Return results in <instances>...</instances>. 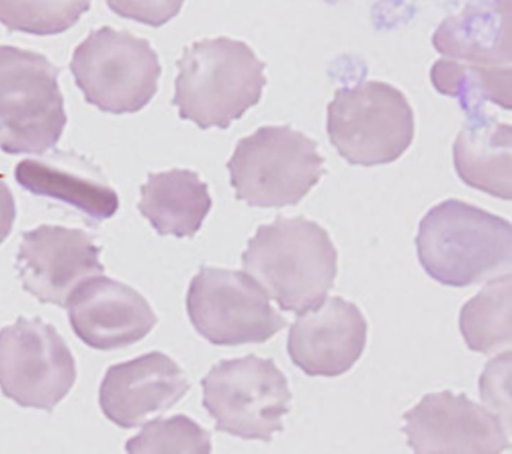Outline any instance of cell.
I'll use <instances>...</instances> for the list:
<instances>
[{"instance_id": "obj_1", "label": "cell", "mask_w": 512, "mask_h": 454, "mask_svg": "<svg viewBox=\"0 0 512 454\" xmlns=\"http://www.w3.org/2000/svg\"><path fill=\"white\" fill-rule=\"evenodd\" d=\"M242 265L281 310L300 315L319 305L333 288L337 250L316 222L278 215L248 240Z\"/></svg>"}, {"instance_id": "obj_2", "label": "cell", "mask_w": 512, "mask_h": 454, "mask_svg": "<svg viewBox=\"0 0 512 454\" xmlns=\"http://www.w3.org/2000/svg\"><path fill=\"white\" fill-rule=\"evenodd\" d=\"M415 245L429 277L442 285L466 287L510 271L512 226L474 205L447 199L421 219Z\"/></svg>"}, {"instance_id": "obj_3", "label": "cell", "mask_w": 512, "mask_h": 454, "mask_svg": "<svg viewBox=\"0 0 512 454\" xmlns=\"http://www.w3.org/2000/svg\"><path fill=\"white\" fill-rule=\"evenodd\" d=\"M176 66L179 74L172 104L180 118L201 129H226L259 102L267 83L266 63L245 42L224 36L184 47Z\"/></svg>"}, {"instance_id": "obj_4", "label": "cell", "mask_w": 512, "mask_h": 454, "mask_svg": "<svg viewBox=\"0 0 512 454\" xmlns=\"http://www.w3.org/2000/svg\"><path fill=\"white\" fill-rule=\"evenodd\" d=\"M60 69L44 55L0 45V149L40 155L53 148L67 118Z\"/></svg>"}, {"instance_id": "obj_5", "label": "cell", "mask_w": 512, "mask_h": 454, "mask_svg": "<svg viewBox=\"0 0 512 454\" xmlns=\"http://www.w3.org/2000/svg\"><path fill=\"white\" fill-rule=\"evenodd\" d=\"M317 143L289 125L241 138L226 166L236 198L249 206L297 204L325 173Z\"/></svg>"}, {"instance_id": "obj_6", "label": "cell", "mask_w": 512, "mask_h": 454, "mask_svg": "<svg viewBox=\"0 0 512 454\" xmlns=\"http://www.w3.org/2000/svg\"><path fill=\"white\" fill-rule=\"evenodd\" d=\"M327 133L349 164L375 166L397 160L414 137V115L404 94L369 80L335 91L327 106Z\"/></svg>"}, {"instance_id": "obj_7", "label": "cell", "mask_w": 512, "mask_h": 454, "mask_svg": "<svg viewBox=\"0 0 512 454\" xmlns=\"http://www.w3.org/2000/svg\"><path fill=\"white\" fill-rule=\"evenodd\" d=\"M69 67L86 102L117 115L142 109L156 93L162 71L146 39L110 26L91 30Z\"/></svg>"}, {"instance_id": "obj_8", "label": "cell", "mask_w": 512, "mask_h": 454, "mask_svg": "<svg viewBox=\"0 0 512 454\" xmlns=\"http://www.w3.org/2000/svg\"><path fill=\"white\" fill-rule=\"evenodd\" d=\"M202 405L215 419V430L245 440L270 442L283 430L292 394L273 359L254 354L221 360L202 378Z\"/></svg>"}, {"instance_id": "obj_9", "label": "cell", "mask_w": 512, "mask_h": 454, "mask_svg": "<svg viewBox=\"0 0 512 454\" xmlns=\"http://www.w3.org/2000/svg\"><path fill=\"white\" fill-rule=\"evenodd\" d=\"M246 272L201 266L186 306L197 332L214 345L262 343L287 326Z\"/></svg>"}, {"instance_id": "obj_10", "label": "cell", "mask_w": 512, "mask_h": 454, "mask_svg": "<svg viewBox=\"0 0 512 454\" xmlns=\"http://www.w3.org/2000/svg\"><path fill=\"white\" fill-rule=\"evenodd\" d=\"M76 379L75 361L55 327L19 316L0 330V388L22 407L52 411Z\"/></svg>"}, {"instance_id": "obj_11", "label": "cell", "mask_w": 512, "mask_h": 454, "mask_svg": "<svg viewBox=\"0 0 512 454\" xmlns=\"http://www.w3.org/2000/svg\"><path fill=\"white\" fill-rule=\"evenodd\" d=\"M401 431L417 454H496L511 447V431L465 393H428L402 415Z\"/></svg>"}, {"instance_id": "obj_12", "label": "cell", "mask_w": 512, "mask_h": 454, "mask_svg": "<svg viewBox=\"0 0 512 454\" xmlns=\"http://www.w3.org/2000/svg\"><path fill=\"white\" fill-rule=\"evenodd\" d=\"M100 251L81 229L44 224L26 231L16 258L22 287L40 302L64 308L83 281L104 272Z\"/></svg>"}, {"instance_id": "obj_13", "label": "cell", "mask_w": 512, "mask_h": 454, "mask_svg": "<svg viewBox=\"0 0 512 454\" xmlns=\"http://www.w3.org/2000/svg\"><path fill=\"white\" fill-rule=\"evenodd\" d=\"M366 341L362 312L354 303L333 296L298 315L289 330L287 351L305 374L336 377L352 368Z\"/></svg>"}, {"instance_id": "obj_14", "label": "cell", "mask_w": 512, "mask_h": 454, "mask_svg": "<svg viewBox=\"0 0 512 454\" xmlns=\"http://www.w3.org/2000/svg\"><path fill=\"white\" fill-rule=\"evenodd\" d=\"M66 308L77 337L98 350L134 344L158 320L135 289L101 274L83 281L68 298Z\"/></svg>"}, {"instance_id": "obj_15", "label": "cell", "mask_w": 512, "mask_h": 454, "mask_svg": "<svg viewBox=\"0 0 512 454\" xmlns=\"http://www.w3.org/2000/svg\"><path fill=\"white\" fill-rule=\"evenodd\" d=\"M189 389L176 362L152 351L107 369L99 388V405L110 421L130 429L170 409Z\"/></svg>"}, {"instance_id": "obj_16", "label": "cell", "mask_w": 512, "mask_h": 454, "mask_svg": "<svg viewBox=\"0 0 512 454\" xmlns=\"http://www.w3.org/2000/svg\"><path fill=\"white\" fill-rule=\"evenodd\" d=\"M15 179L25 190L65 203L92 223L110 218L118 209L117 193L84 157L55 150L41 158L20 161Z\"/></svg>"}, {"instance_id": "obj_17", "label": "cell", "mask_w": 512, "mask_h": 454, "mask_svg": "<svg viewBox=\"0 0 512 454\" xmlns=\"http://www.w3.org/2000/svg\"><path fill=\"white\" fill-rule=\"evenodd\" d=\"M512 128L483 109L467 113L453 145V162L468 186L494 197H512Z\"/></svg>"}, {"instance_id": "obj_18", "label": "cell", "mask_w": 512, "mask_h": 454, "mask_svg": "<svg viewBox=\"0 0 512 454\" xmlns=\"http://www.w3.org/2000/svg\"><path fill=\"white\" fill-rule=\"evenodd\" d=\"M511 17L510 1L468 4L439 25L433 45L454 59L486 66L510 65Z\"/></svg>"}, {"instance_id": "obj_19", "label": "cell", "mask_w": 512, "mask_h": 454, "mask_svg": "<svg viewBox=\"0 0 512 454\" xmlns=\"http://www.w3.org/2000/svg\"><path fill=\"white\" fill-rule=\"evenodd\" d=\"M208 186L187 169L149 173L137 207L159 235L193 237L208 214Z\"/></svg>"}, {"instance_id": "obj_20", "label": "cell", "mask_w": 512, "mask_h": 454, "mask_svg": "<svg viewBox=\"0 0 512 454\" xmlns=\"http://www.w3.org/2000/svg\"><path fill=\"white\" fill-rule=\"evenodd\" d=\"M511 273L491 279L461 308L459 329L468 348L492 354L511 347Z\"/></svg>"}, {"instance_id": "obj_21", "label": "cell", "mask_w": 512, "mask_h": 454, "mask_svg": "<svg viewBox=\"0 0 512 454\" xmlns=\"http://www.w3.org/2000/svg\"><path fill=\"white\" fill-rule=\"evenodd\" d=\"M431 81L439 93L458 97L467 113L483 109L485 101L511 109V67L460 64L440 59L431 68Z\"/></svg>"}, {"instance_id": "obj_22", "label": "cell", "mask_w": 512, "mask_h": 454, "mask_svg": "<svg viewBox=\"0 0 512 454\" xmlns=\"http://www.w3.org/2000/svg\"><path fill=\"white\" fill-rule=\"evenodd\" d=\"M89 1H0V23L10 31L54 35L72 27Z\"/></svg>"}, {"instance_id": "obj_23", "label": "cell", "mask_w": 512, "mask_h": 454, "mask_svg": "<svg viewBox=\"0 0 512 454\" xmlns=\"http://www.w3.org/2000/svg\"><path fill=\"white\" fill-rule=\"evenodd\" d=\"M128 453H200L211 452V436L191 418L175 415L146 423L125 445Z\"/></svg>"}, {"instance_id": "obj_24", "label": "cell", "mask_w": 512, "mask_h": 454, "mask_svg": "<svg viewBox=\"0 0 512 454\" xmlns=\"http://www.w3.org/2000/svg\"><path fill=\"white\" fill-rule=\"evenodd\" d=\"M510 371L511 351L509 349L487 362L479 379V392L482 401L493 409V413L511 431Z\"/></svg>"}, {"instance_id": "obj_25", "label": "cell", "mask_w": 512, "mask_h": 454, "mask_svg": "<svg viewBox=\"0 0 512 454\" xmlns=\"http://www.w3.org/2000/svg\"><path fill=\"white\" fill-rule=\"evenodd\" d=\"M16 216L13 194L7 184L0 180V244L10 234Z\"/></svg>"}]
</instances>
